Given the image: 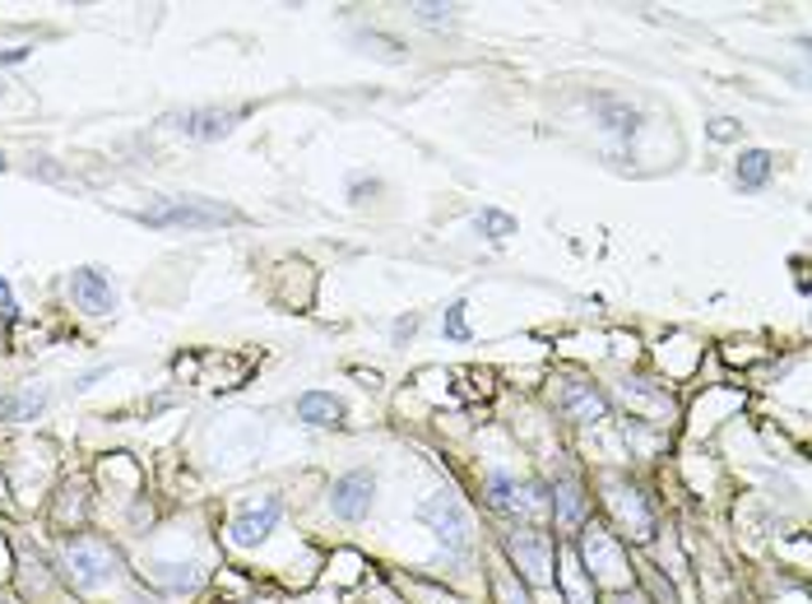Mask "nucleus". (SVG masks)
Segmentation results:
<instances>
[{
    "instance_id": "nucleus-1",
    "label": "nucleus",
    "mask_w": 812,
    "mask_h": 604,
    "mask_svg": "<svg viewBox=\"0 0 812 604\" xmlns=\"http://www.w3.org/2000/svg\"><path fill=\"white\" fill-rule=\"evenodd\" d=\"M488 502L502 511V517H515V521H539L548 511V498L544 488L534 479H511V474L492 470L488 474Z\"/></svg>"
},
{
    "instance_id": "nucleus-2",
    "label": "nucleus",
    "mask_w": 812,
    "mask_h": 604,
    "mask_svg": "<svg viewBox=\"0 0 812 604\" xmlns=\"http://www.w3.org/2000/svg\"><path fill=\"white\" fill-rule=\"evenodd\" d=\"M232 210L224 205H210V200H163V205L144 210L140 224L150 228H218V224H232Z\"/></svg>"
},
{
    "instance_id": "nucleus-3",
    "label": "nucleus",
    "mask_w": 812,
    "mask_h": 604,
    "mask_svg": "<svg viewBox=\"0 0 812 604\" xmlns=\"http://www.w3.org/2000/svg\"><path fill=\"white\" fill-rule=\"evenodd\" d=\"M422 525H432V535L451 548V554H469L474 548V525H469V511L459 507L455 498H446V493H437V498H428L418 507Z\"/></svg>"
},
{
    "instance_id": "nucleus-4",
    "label": "nucleus",
    "mask_w": 812,
    "mask_h": 604,
    "mask_svg": "<svg viewBox=\"0 0 812 604\" xmlns=\"http://www.w3.org/2000/svg\"><path fill=\"white\" fill-rule=\"evenodd\" d=\"M61 558H65L70 581L84 585V591L117 572V554H112V544L98 540V535H80V540H70Z\"/></svg>"
},
{
    "instance_id": "nucleus-5",
    "label": "nucleus",
    "mask_w": 812,
    "mask_h": 604,
    "mask_svg": "<svg viewBox=\"0 0 812 604\" xmlns=\"http://www.w3.org/2000/svg\"><path fill=\"white\" fill-rule=\"evenodd\" d=\"M506 554L515 558V567L525 572L529 585H544L548 572H552V540L539 535V530H515L506 535Z\"/></svg>"
},
{
    "instance_id": "nucleus-6",
    "label": "nucleus",
    "mask_w": 812,
    "mask_h": 604,
    "mask_svg": "<svg viewBox=\"0 0 812 604\" xmlns=\"http://www.w3.org/2000/svg\"><path fill=\"white\" fill-rule=\"evenodd\" d=\"M242 121V112H224V107H195V112H172V117H163V126L168 131H181V135H191V140H224L232 126Z\"/></svg>"
},
{
    "instance_id": "nucleus-7",
    "label": "nucleus",
    "mask_w": 812,
    "mask_h": 604,
    "mask_svg": "<svg viewBox=\"0 0 812 604\" xmlns=\"http://www.w3.org/2000/svg\"><path fill=\"white\" fill-rule=\"evenodd\" d=\"M585 558H589V567H595L589 581H599V585H626V581H632V577H626V562H622V548L608 540L599 525L585 535Z\"/></svg>"
},
{
    "instance_id": "nucleus-8",
    "label": "nucleus",
    "mask_w": 812,
    "mask_h": 604,
    "mask_svg": "<svg viewBox=\"0 0 812 604\" xmlns=\"http://www.w3.org/2000/svg\"><path fill=\"white\" fill-rule=\"evenodd\" d=\"M372 474L367 470H354V474H344V479H335V488H330V502H335V517L344 521H362L367 511H372Z\"/></svg>"
},
{
    "instance_id": "nucleus-9",
    "label": "nucleus",
    "mask_w": 812,
    "mask_h": 604,
    "mask_svg": "<svg viewBox=\"0 0 812 604\" xmlns=\"http://www.w3.org/2000/svg\"><path fill=\"white\" fill-rule=\"evenodd\" d=\"M279 517H284L279 498H265V502H255L247 511H237V517H232V544L237 548H255L274 525H279Z\"/></svg>"
},
{
    "instance_id": "nucleus-10",
    "label": "nucleus",
    "mask_w": 812,
    "mask_h": 604,
    "mask_svg": "<svg viewBox=\"0 0 812 604\" xmlns=\"http://www.w3.org/2000/svg\"><path fill=\"white\" fill-rule=\"evenodd\" d=\"M70 298H75L84 312H94V317H103V312H112V284H107V274H98V270H75L70 274Z\"/></svg>"
},
{
    "instance_id": "nucleus-11",
    "label": "nucleus",
    "mask_w": 812,
    "mask_h": 604,
    "mask_svg": "<svg viewBox=\"0 0 812 604\" xmlns=\"http://www.w3.org/2000/svg\"><path fill=\"white\" fill-rule=\"evenodd\" d=\"M558 410H562L566 418H576V424H595V418L608 414V400H604L595 387H585V381H562Z\"/></svg>"
},
{
    "instance_id": "nucleus-12",
    "label": "nucleus",
    "mask_w": 812,
    "mask_h": 604,
    "mask_svg": "<svg viewBox=\"0 0 812 604\" xmlns=\"http://www.w3.org/2000/svg\"><path fill=\"white\" fill-rule=\"evenodd\" d=\"M613 511L622 517V525L632 530V540H650V530H655V521H650V507L641 502V493L636 488H613Z\"/></svg>"
},
{
    "instance_id": "nucleus-13",
    "label": "nucleus",
    "mask_w": 812,
    "mask_h": 604,
    "mask_svg": "<svg viewBox=\"0 0 812 604\" xmlns=\"http://www.w3.org/2000/svg\"><path fill=\"white\" fill-rule=\"evenodd\" d=\"M298 418H302V424H311V428H335L339 418H344V405H339L335 395H325V391H307L298 400Z\"/></svg>"
},
{
    "instance_id": "nucleus-14",
    "label": "nucleus",
    "mask_w": 812,
    "mask_h": 604,
    "mask_svg": "<svg viewBox=\"0 0 812 604\" xmlns=\"http://www.w3.org/2000/svg\"><path fill=\"white\" fill-rule=\"evenodd\" d=\"M552 511H558V525H566V530L585 521L589 502H585V493H581L576 479H558V488H552Z\"/></svg>"
},
{
    "instance_id": "nucleus-15",
    "label": "nucleus",
    "mask_w": 812,
    "mask_h": 604,
    "mask_svg": "<svg viewBox=\"0 0 812 604\" xmlns=\"http://www.w3.org/2000/svg\"><path fill=\"white\" fill-rule=\"evenodd\" d=\"M771 173H775V158L766 150H748L743 158H738V187L743 191H762L771 181Z\"/></svg>"
},
{
    "instance_id": "nucleus-16",
    "label": "nucleus",
    "mask_w": 812,
    "mask_h": 604,
    "mask_svg": "<svg viewBox=\"0 0 812 604\" xmlns=\"http://www.w3.org/2000/svg\"><path fill=\"white\" fill-rule=\"evenodd\" d=\"M562 562H566V595H571V604H589V595H595V581H585L581 577V567H576V554H571V548H566V554H562Z\"/></svg>"
},
{
    "instance_id": "nucleus-17",
    "label": "nucleus",
    "mask_w": 812,
    "mask_h": 604,
    "mask_svg": "<svg viewBox=\"0 0 812 604\" xmlns=\"http://www.w3.org/2000/svg\"><path fill=\"white\" fill-rule=\"evenodd\" d=\"M441 325H446L451 340H469V321H465V303H451L446 317H441Z\"/></svg>"
},
{
    "instance_id": "nucleus-18",
    "label": "nucleus",
    "mask_w": 812,
    "mask_h": 604,
    "mask_svg": "<svg viewBox=\"0 0 812 604\" xmlns=\"http://www.w3.org/2000/svg\"><path fill=\"white\" fill-rule=\"evenodd\" d=\"M478 233H497V237H506V233H511V218H506V214H497V210H488V214H478Z\"/></svg>"
},
{
    "instance_id": "nucleus-19",
    "label": "nucleus",
    "mask_w": 812,
    "mask_h": 604,
    "mask_svg": "<svg viewBox=\"0 0 812 604\" xmlns=\"http://www.w3.org/2000/svg\"><path fill=\"white\" fill-rule=\"evenodd\" d=\"M710 135H715V140H733V135H738V121L715 117V121H710Z\"/></svg>"
},
{
    "instance_id": "nucleus-20",
    "label": "nucleus",
    "mask_w": 812,
    "mask_h": 604,
    "mask_svg": "<svg viewBox=\"0 0 812 604\" xmlns=\"http://www.w3.org/2000/svg\"><path fill=\"white\" fill-rule=\"evenodd\" d=\"M20 312V307H14V293H10V284L0 280V317H14Z\"/></svg>"
},
{
    "instance_id": "nucleus-21",
    "label": "nucleus",
    "mask_w": 812,
    "mask_h": 604,
    "mask_svg": "<svg viewBox=\"0 0 812 604\" xmlns=\"http://www.w3.org/2000/svg\"><path fill=\"white\" fill-rule=\"evenodd\" d=\"M24 57H28L24 47H14V51H0V66H10V61H24Z\"/></svg>"
},
{
    "instance_id": "nucleus-22",
    "label": "nucleus",
    "mask_w": 812,
    "mask_h": 604,
    "mask_svg": "<svg viewBox=\"0 0 812 604\" xmlns=\"http://www.w3.org/2000/svg\"><path fill=\"white\" fill-rule=\"evenodd\" d=\"M613 604H645V600H636V595H622V600H613Z\"/></svg>"
},
{
    "instance_id": "nucleus-23",
    "label": "nucleus",
    "mask_w": 812,
    "mask_h": 604,
    "mask_svg": "<svg viewBox=\"0 0 812 604\" xmlns=\"http://www.w3.org/2000/svg\"><path fill=\"white\" fill-rule=\"evenodd\" d=\"M0 168H5V154H0Z\"/></svg>"
}]
</instances>
